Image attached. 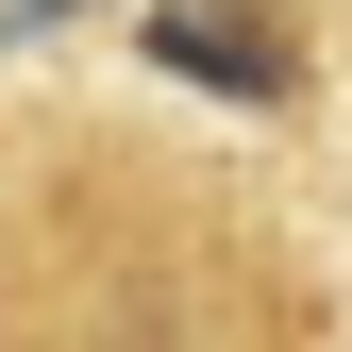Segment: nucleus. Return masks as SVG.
I'll use <instances>...</instances> for the list:
<instances>
[{
    "mask_svg": "<svg viewBox=\"0 0 352 352\" xmlns=\"http://www.w3.org/2000/svg\"><path fill=\"white\" fill-rule=\"evenodd\" d=\"M151 51H168V67H218V84H252V101L285 84V51H269V34H235V17H168Z\"/></svg>",
    "mask_w": 352,
    "mask_h": 352,
    "instance_id": "f257e3e1",
    "label": "nucleus"
}]
</instances>
